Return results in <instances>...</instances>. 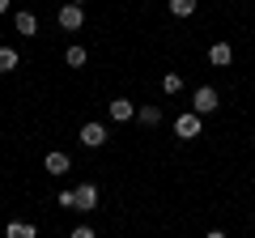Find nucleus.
I'll list each match as a JSON object with an SVG mask.
<instances>
[{"label": "nucleus", "mask_w": 255, "mask_h": 238, "mask_svg": "<svg viewBox=\"0 0 255 238\" xmlns=\"http://www.w3.org/2000/svg\"><path fill=\"white\" fill-rule=\"evenodd\" d=\"M55 204H60V209H77V196L73 192H60V196H55Z\"/></svg>", "instance_id": "obj_16"}, {"label": "nucleus", "mask_w": 255, "mask_h": 238, "mask_svg": "<svg viewBox=\"0 0 255 238\" xmlns=\"http://www.w3.org/2000/svg\"><path fill=\"white\" fill-rule=\"evenodd\" d=\"M17 64H21V55L13 51V47H0V73H13Z\"/></svg>", "instance_id": "obj_13"}, {"label": "nucleus", "mask_w": 255, "mask_h": 238, "mask_svg": "<svg viewBox=\"0 0 255 238\" xmlns=\"http://www.w3.org/2000/svg\"><path fill=\"white\" fill-rule=\"evenodd\" d=\"M0 13H9V0H0Z\"/></svg>", "instance_id": "obj_19"}, {"label": "nucleus", "mask_w": 255, "mask_h": 238, "mask_svg": "<svg viewBox=\"0 0 255 238\" xmlns=\"http://www.w3.org/2000/svg\"><path fill=\"white\" fill-rule=\"evenodd\" d=\"M43 170L60 179V174H68V170H73V162H68V153H60V149H51V153L43 157Z\"/></svg>", "instance_id": "obj_5"}, {"label": "nucleus", "mask_w": 255, "mask_h": 238, "mask_svg": "<svg viewBox=\"0 0 255 238\" xmlns=\"http://www.w3.org/2000/svg\"><path fill=\"white\" fill-rule=\"evenodd\" d=\"M73 196H77V213H94V209H98V187H94V183H81Z\"/></svg>", "instance_id": "obj_6"}, {"label": "nucleus", "mask_w": 255, "mask_h": 238, "mask_svg": "<svg viewBox=\"0 0 255 238\" xmlns=\"http://www.w3.org/2000/svg\"><path fill=\"white\" fill-rule=\"evenodd\" d=\"M55 21H60V30H68V34H73V30L85 26V9H81V4H60Z\"/></svg>", "instance_id": "obj_4"}, {"label": "nucleus", "mask_w": 255, "mask_h": 238, "mask_svg": "<svg viewBox=\"0 0 255 238\" xmlns=\"http://www.w3.org/2000/svg\"><path fill=\"white\" fill-rule=\"evenodd\" d=\"M85 60H90V51H85L81 43H73L68 51H64V64H68V68H85Z\"/></svg>", "instance_id": "obj_12"}, {"label": "nucleus", "mask_w": 255, "mask_h": 238, "mask_svg": "<svg viewBox=\"0 0 255 238\" xmlns=\"http://www.w3.org/2000/svg\"><path fill=\"white\" fill-rule=\"evenodd\" d=\"M204 238H226V230H209V234H204Z\"/></svg>", "instance_id": "obj_18"}, {"label": "nucleus", "mask_w": 255, "mask_h": 238, "mask_svg": "<svg viewBox=\"0 0 255 238\" xmlns=\"http://www.w3.org/2000/svg\"><path fill=\"white\" fill-rule=\"evenodd\" d=\"M136 119L145 123V128H157V123H162V107H157V102H145V107L136 111Z\"/></svg>", "instance_id": "obj_10"}, {"label": "nucleus", "mask_w": 255, "mask_h": 238, "mask_svg": "<svg viewBox=\"0 0 255 238\" xmlns=\"http://www.w3.org/2000/svg\"><path fill=\"white\" fill-rule=\"evenodd\" d=\"M162 90H166V94H179V90H183V77H179V73H166V77H162Z\"/></svg>", "instance_id": "obj_15"}, {"label": "nucleus", "mask_w": 255, "mask_h": 238, "mask_svg": "<svg viewBox=\"0 0 255 238\" xmlns=\"http://www.w3.org/2000/svg\"><path fill=\"white\" fill-rule=\"evenodd\" d=\"M136 102H132V98H115V102H111V119H115V123H128V119H136Z\"/></svg>", "instance_id": "obj_7"}, {"label": "nucleus", "mask_w": 255, "mask_h": 238, "mask_svg": "<svg viewBox=\"0 0 255 238\" xmlns=\"http://www.w3.org/2000/svg\"><path fill=\"white\" fill-rule=\"evenodd\" d=\"M191 111H196V115H213V111H217V90H213V85H200V90L191 94Z\"/></svg>", "instance_id": "obj_3"}, {"label": "nucleus", "mask_w": 255, "mask_h": 238, "mask_svg": "<svg viewBox=\"0 0 255 238\" xmlns=\"http://www.w3.org/2000/svg\"><path fill=\"white\" fill-rule=\"evenodd\" d=\"M196 4H200V0H170V13H174V17H191Z\"/></svg>", "instance_id": "obj_14"}, {"label": "nucleus", "mask_w": 255, "mask_h": 238, "mask_svg": "<svg viewBox=\"0 0 255 238\" xmlns=\"http://www.w3.org/2000/svg\"><path fill=\"white\" fill-rule=\"evenodd\" d=\"M174 136H179V140H196V136H200V115H196V111H179V119H174Z\"/></svg>", "instance_id": "obj_2"}, {"label": "nucleus", "mask_w": 255, "mask_h": 238, "mask_svg": "<svg viewBox=\"0 0 255 238\" xmlns=\"http://www.w3.org/2000/svg\"><path fill=\"white\" fill-rule=\"evenodd\" d=\"M68 238H98V234H94V226H77Z\"/></svg>", "instance_id": "obj_17"}, {"label": "nucleus", "mask_w": 255, "mask_h": 238, "mask_svg": "<svg viewBox=\"0 0 255 238\" xmlns=\"http://www.w3.org/2000/svg\"><path fill=\"white\" fill-rule=\"evenodd\" d=\"M68 4H85V0H68Z\"/></svg>", "instance_id": "obj_20"}, {"label": "nucleus", "mask_w": 255, "mask_h": 238, "mask_svg": "<svg viewBox=\"0 0 255 238\" xmlns=\"http://www.w3.org/2000/svg\"><path fill=\"white\" fill-rule=\"evenodd\" d=\"M107 123H98V119H90V123H81V132H77V140H81L85 149H102L107 145Z\"/></svg>", "instance_id": "obj_1"}, {"label": "nucleus", "mask_w": 255, "mask_h": 238, "mask_svg": "<svg viewBox=\"0 0 255 238\" xmlns=\"http://www.w3.org/2000/svg\"><path fill=\"white\" fill-rule=\"evenodd\" d=\"M230 60H234V47H230V43H213V47H209V64L226 68Z\"/></svg>", "instance_id": "obj_9"}, {"label": "nucleus", "mask_w": 255, "mask_h": 238, "mask_svg": "<svg viewBox=\"0 0 255 238\" xmlns=\"http://www.w3.org/2000/svg\"><path fill=\"white\" fill-rule=\"evenodd\" d=\"M13 26H17V34H26V38H34V34H38V17H34L30 9H21L17 17H13Z\"/></svg>", "instance_id": "obj_8"}, {"label": "nucleus", "mask_w": 255, "mask_h": 238, "mask_svg": "<svg viewBox=\"0 0 255 238\" xmlns=\"http://www.w3.org/2000/svg\"><path fill=\"white\" fill-rule=\"evenodd\" d=\"M4 238H38V230L30 226V221H9V226H4Z\"/></svg>", "instance_id": "obj_11"}]
</instances>
